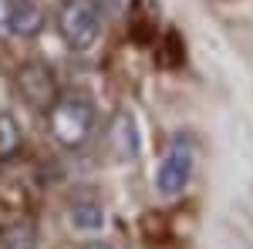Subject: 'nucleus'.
I'll use <instances>...</instances> for the list:
<instances>
[{
  "mask_svg": "<svg viewBox=\"0 0 253 249\" xmlns=\"http://www.w3.org/2000/svg\"><path fill=\"white\" fill-rule=\"evenodd\" d=\"M47 128L61 148H81L95 132V105L81 95H61L47 111Z\"/></svg>",
  "mask_w": 253,
  "mask_h": 249,
  "instance_id": "f257e3e1",
  "label": "nucleus"
},
{
  "mask_svg": "<svg viewBox=\"0 0 253 249\" xmlns=\"http://www.w3.org/2000/svg\"><path fill=\"white\" fill-rule=\"evenodd\" d=\"M54 24H58V34L64 37V44L84 54L101 37V3L98 0H61Z\"/></svg>",
  "mask_w": 253,
  "mask_h": 249,
  "instance_id": "f03ea898",
  "label": "nucleus"
},
{
  "mask_svg": "<svg viewBox=\"0 0 253 249\" xmlns=\"http://www.w3.org/2000/svg\"><path fill=\"white\" fill-rule=\"evenodd\" d=\"M193 142L186 135H172V142L166 145V155L156 169V189L166 199H175L186 192L189 178H193Z\"/></svg>",
  "mask_w": 253,
  "mask_h": 249,
  "instance_id": "7ed1b4c3",
  "label": "nucleus"
},
{
  "mask_svg": "<svg viewBox=\"0 0 253 249\" xmlns=\"http://www.w3.org/2000/svg\"><path fill=\"white\" fill-rule=\"evenodd\" d=\"M14 88H17L20 101H24L27 108L44 111V115L54 108V101L61 98L58 77H54V71H51L44 61H27V64H20L17 74H14Z\"/></svg>",
  "mask_w": 253,
  "mask_h": 249,
  "instance_id": "20e7f679",
  "label": "nucleus"
},
{
  "mask_svg": "<svg viewBox=\"0 0 253 249\" xmlns=\"http://www.w3.org/2000/svg\"><path fill=\"white\" fill-rule=\"evenodd\" d=\"M108 145L112 155L118 162H135L142 152V132H138V121L128 108H118L112 121H108Z\"/></svg>",
  "mask_w": 253,
  "mask_h": 249,
  "instance_id": "39448f33",
  "label": "nucleus"
},
{
  "mask_svg": "<svg viewBox=\"0 0 253 249\" xmlns=\"http://www.w3.org/2000/svg\"><path fill=\"white\" fill-rule=\"evenodd\" d=\"M0 202L10 209L27 206V178H24V172H17L14 158L0 162Z\"/></svg>",
  "mask_w": 253,
  "mask_h": 249,
  "instance_id": "423d86ee",
  "label": "nucleus"
},
{
  "mask_svg": "<svg viewBox=\"0 0 253 249\" xmlns=\"http://www.w3.org/2000/svg\"><path fill=\"white\" fill-rule=\"evenodd\" d=\"M68 219H71V226L81 232H98L105 226V209H101V202L95 199H75L71 206H68Z\"/></svg>",
  "mask_w": 253,
  "mask_h": 249,
  "instance_id": "0eeeda50",
  "label": "nucleus"
},
{
  "mask_svg": "<svg viewBox=\"0 0 253 249\" xmlns=\"http://www.w3.org/2000/svg\"><path fill=\"white\" fill-rule=\"evenodd\" d=\"M41 27H44V10H41L34 0H14V37H38Z\"/></svg>",
  "mask_w": 253,
  "mask_h": 249,
  "instance_id": "6e6552de",
  "label": "nucleus"
},
{
  "mask_svg": "<svg viewBox=\"0 0 253 249\" xmlns=\"http://www.w3.org/2000/svg\"><path fill=\"white\" fill-rule=\"evenodd\" d=\"M24 145V128L10 111H0V162L14 158Z\"/></svg>",
  "mask_w": 253,
  "mask_h": 249,
  "instance_id": "1a4fd4ad",
  "label": "nucleus"
},
{
  "mask_svg": "<svg viewBox=\"0 0 253 249\" xmlns=\"http://www.w3.org/2000/svg\"><path fill=\"white\" fill-rule=\"evenodd\" d=\"M3 249H38V232L27 222H17L3 232Z\"/></svg>",
  "mask_w": 253,
  "mask_h": 249,
  "instance_id": "9d476101",
  "label": "nucleus"
},
{
  "mask_svg": "<svg viewBox=\"0 0 253 249\" xmlns=\"http://www.w3.org/2000/svg\"><path fill=\"white\" fill-rule=\"evenodd\" d=\"M14 0H0V37H14Z\"/></svg>",
  "mask_w": 253,
  "mask_h": 249,
  "instance_id": "9b49d317",
  "label": "nucleus"
},
{
  "mask_svg": "<svg viewBox=\"0 0 253 249\" xmlns=\"http://www.w3.org/2000/svg\"><path fill=\"white\" fill-rule=\"evenodd\" d=\"M81 249H115V246H108V243H101V239H95V243H84Z\"/></svg>",
  "mask_w": 253,
  "mask_h": 249,
  "instance_id": "f8f14e48",
  "label": "nucleus"
}]
</instances>
